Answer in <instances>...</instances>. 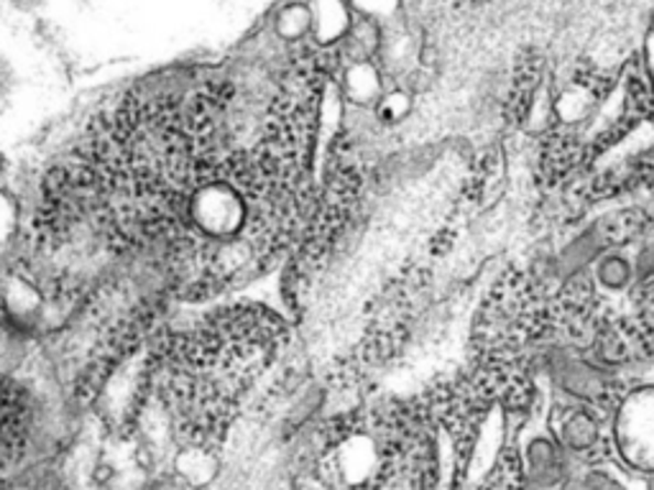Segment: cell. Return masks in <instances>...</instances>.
I'll return each instance as SVG.
<instances>
[{"mask_svg": "<svg viewBox=\"0 0 654 490\" xmlns=\"http://www.w3.org/2000/svg\"><path fill=\"white\" fill-rule=\"evenodd\" d=\"M593 276H596V284L601 286L603 292L621 294L636 281V269L629 255L606 251L601 259L593 263Z\"/></svg>", "mask_w": 654, "mask_h": 490, "instance_id": "obj_5", "label": "cell"}, {"mask_svg": "<svg viewBox=\"0 0 654 490\" xmlns=\"http://www.w3.org/2000/svg\"><path fill=\"white\" fill-rule=\"evenodd\" d=\"M557 379L565 393H570L573 399L580 401H596L601 399L606 389H609V379L601 368L586 363V360L578 358H565L560 366H557Z\"/></svg>", "mask_w": 654, "mask_h": 490, "instance_id": "obj_2", "label": "cell"}, {"mask_svg": "<svg viewBox=\"0 0 654 490\" xmlns=\"http://www.w3.org/2000/svg\"><path fill=\"white\" fill-rule=\"evenodd\" d=\"M613 437L632 468L654 472V385L626 396L613 424Z\"/></svg>", "mask_w": 654, "mask_h": 490, "instance_id": "obj_1", "label": "cell"}, {"mask_svg": "<svg viewBox=\"0 0 654 490\" xmlns=\"http://www.w3.org/2000/svg\"><path fill=\"white\" fill-rule=\"evenodd\" d=\"M634 269H636V281L654 276V238H650L647 243L640 248V253H636L634 259Z\"/></svg>", "mask_w": 654, "mask_h": 490, "instance_id": "obj_6", "label": "cell"}, {"mask_svg": "<svg viewBox=\"0 0 654 490\" xmlns=\"http://www.w3.org/2000/svg\"><path fill=\"white\" fill-rule=\"evenodd\" d=\"M560 442L573 453H590L601 442V424L584 406H573L563 414Z\"/></svg>", "mask_w": 654, "mask_h": 490, "instance_id": "obj_4", "label": "cell"}, {"mask_svg": "<svg viewBox=\"0 0 654 490\" xmlns=\"http://www.w3.org/2000/svg\"><path fill=\"white\" fill-rule=\"evenodd\" d=\"M609 248V236L603 228H588L573 240L560 255V273L565 279H573L590 263H596Z\"/></svg>", "mask_w": 654, "mask_h": 490, "instance_id": "obj_3", "label": "cell"}]
</instances>
